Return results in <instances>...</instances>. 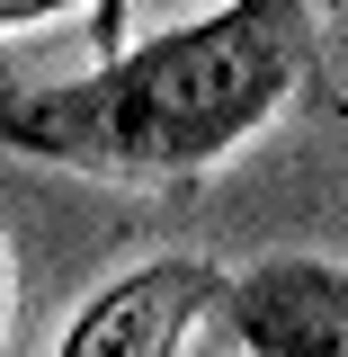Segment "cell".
Instances as JSON below:
<instances>
[{"instance_id": "cell-4", "label": "cell", "mask_w": 348, "mask_h": 357, "mask_svg": "<svg viewBox=\"0 0 348 357\" xmlns=\"http://www.w3.org/2000/svg\"><path fill=\"white\" fill-rule=\"evenodd\" d=\"M81 0H0V36H18V27H45V18H72Z\"/></svg>"}, {"instance_id": "cell-6", "label": "cell", "mask_w": 348, "mask_h": 357, "mask_svg": "<svg viewBox=\"0 0 348 357\" xmlns=\"http://www.w3.org/2000/svg\"><path fill=\"white\" fill-rule=\"evenodd\" d=\"M116 9H126V0H107V18H98V45H107V54H116Z\"/></svg>"}, {"instance_id": "cell-3", "label": "cell", "mask_w": 348, "mask_h": 357, "mask_svg": "<svg viewBox=\"0 0 348 357\" xmlns=\"http://www.w3.org/2000/svg\"><path fill=\"white\" fill-rule=\"evenodd\" d=\"M232 340L250 357H348V268L321 250H268L223 286Z\"/></svg>"}, {"instance_id": "cell-1", "label": "cell", "mask_w": 348, "mask_h": 357, "mask_svg": "<svg viewBox=\"0 0 348 357\" xmlns=\"http://www.w3.org/2000/svg\"><path fill=\"white\" fill-rule=\"evenodd\" d=\"M312 81V0H223L98 54V72L0 107V152L89 178H197Z\"/></svg>"}, {"instance_id": "cell-5", "label": "cell", "mask_w": 348, "mask_h": 357, "mask_svg": "<svg viewBox=\"0 0 348 357\" xmlns=\"http://www.w3.org/2000/svg\"><path fill=\"white\" fill-rule=\"evenodd\" d=\"M0 331H9V241H0Z\"/></svg>"}, {"instance_id": "cell-2", "label": "cell", "mask_w": 348, "mask_h": 357, "mask_svg": "<svg viewBox=\"0 0 348 357\" xmlns=\"http://www.w3.org/2000/svg\"><path fill=\"white\" fill-rule=\"evenodd\" d=\"M223 277L215 259L197 250H170V259H143L126 277H107L72 321H63V349L54 357H188V340L223 312Z\"/></svg>"}]
</instances>
